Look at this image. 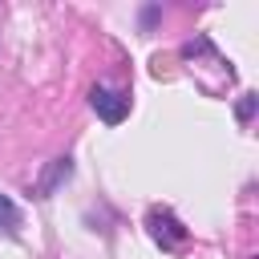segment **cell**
<instances>
[{
  "mask_svg": "<svg viewBox=\"0 0 259 259\" xmlns=\"http://www.w3.org/2000/svg\"><path fill=\"white\" fill-rule=\"evenodd\" d=\"M146 227H150L154 243H162L166 251H178V247L186 243V227H182L170 210H158V206H154V210L146 214Z\"/></svg>",
  "mask_w": 259,
  "mask_h": 259,
  "instance_id": "6da1fadb",
  "label": "cell"
},
{
  "mask_svg": "<svg viewBox=\"0 0 259 259\" xmlns=\"http://www.w3.org/2000/svg\"><path fill=\"white\" fill-rule=\"evenodd\" d=\"M89 105H93V113H97L105 125H117V121L130 113V97H125V93H113V89H105V85H97V89L89 93Z\"/></svg>",
  "mask_w": 259,
  "mask_h": 259,
  "instance_id": "7a4b0ae2",
  "label": "cell"
},
{
  "mask_svg": "<svg viewBox=\"0 0 259 259\" xmlns=\"http://www.w3.org/2000/svg\"><path fill=\"white\" fill-rule=\"evenodd\" d=\"M69 174H73V158H53V162H49V170L40 174V182H36V190H32V194H36V198H49V194L69 178Z\"/></svg>",
  "mask_w": 259,
  "mask_h": 259,
  "instance_id": "3957f363",
  "label": "cell"
},
{
  "mask_svg": "<svg viewBox=\"0 0 259 259\" xmlns=\"http://www.w3.org/2000/svg\"><path fill=\"white\" fill-rule=\"evenodd\" d=\"M0 227L4 231H16L20 227V210H16V202L8 194H0Z\"/></svg>",
  "mask_w": 259,
  "mask_h": 259,
  "instance_id": "277c9868",
  "label": "cell"
},
{
  "mask_svg": "<svg viewBox=\"0 0 259 259\" xmlns=\"http://www.w3.org/2000/svg\"><path fill=\"white\" fill-rule=\"evenodd\" d=\"M251 113H255V97H251V93H247V97H243V101H239V121H247V117H251Z\"/></svg>",
  "mask_w": 259,
  "mask_h": 259,
  "instance_id": "5b68a950",
  "label": "cell"
}]
</instances>
